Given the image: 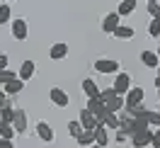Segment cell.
<instances>
[{
    "label": "cell",
    "instance_id": "3",
    "mask_svg": "<svg viewBox=\"0 0 160 148\" xmlns=\"http://www.w3.org/2000/svg\"><path fill=\"white\" fill-rule=\"evenodd\" d=\"M150 136H153L150 129H141V131H136V134H131V143H133L136 148L150 146Z\"/></svg>",
    "mask_w": 160,
    "mask_h": 148
},
{
    "label": "cell",
    "instance_id": "4",
    "mask_svg": "<svg viewBox=\"0 0 160 148\" xmlns=\"http://www.w3.org/2000/svg\"><path fill=\"white\" fill-rule=\"evenodd\" d=\"M143 97H146L143 88H129V92L124 95V100H126V107H136V105H141V102H143Z\"/></svg>",
    "mask_w": 160,
    "mask_h": 148
},
{
    "label": "cell",
    "instance_id": "27",
    "mask_svg": "<svg viewBox=\"0 0 160 148\" xmlns=\"http://www.w3.org/2000/svg\"><path fill=\"white\" fill-rule=\"evenodd\" d=\"M12 117H15V109L10 107V102L2 105V107H0V119H2V121H12Z\"/></svg>",
    "mask_w": 160,
    "mask_h": 148
},
{
    "label": "cell",
    "instance_id": "11",
    "mask_svg": "<svg viewBox=\"0 0 160 148\" xmlns=\"http://www.w3.org/2000/svg\"><path fill=\"white\" fill-rule=\"evenodd\" d=\"M92 131H95V143H97V146H107V143H109V136H107V126H104L102 121H97V126L92 129Z\"/></svg>",
    "mask_w": 160,
    "mask_h": 148
},
{
    "label": "cell",
    "instance_id": "30",
    "mask_svg": "<svg viewBox=\"0 0 160 148\" xmlns=\"http://www.w3.org/2000/svg\"><path fill=\"white\" fill-rule=\"evenodd\" d=\"M148 12H150V17H160V5H158V0H155V3H148Z\"/></svg>",
    "mask_w": 160,
    "mask_h": 148
},
{
    "label": "cell",
    "instance_id": "38",
    "mask_svg": "<svg viewBox=\"0 0 160 148\" xmlns=\"http://www.w3.org/2000/svg\"><path fill=\"white\" fill-rule=\"evenodd\" d=\"M158 97H160V90H158Z\"/></svg>",
    "mask_w": 160,
    "mask_h": 148
},
{
    "label": "cell",
    "instance_id": "8",
    "mask_svg": "<svg viewBox=\"0 0 160 148\" xmlns=\"http://www.w3.org/2000/svg\"><path fill=\"white\" fill-rule=\"evenodd\" d=\"M12 126H15V131H17V134H24V131H27V114H24V109H15Z\"/></svg>",
    "mask_w": 160,
    "mask_h": 148
},
{
    "label": "cell",
    "instance_id": "9",
    "mask_svg": "<svg viewBox=\"0 0 160 148\" xmlns=\"http://www.w3.org/2000/svg\"><path fill=\"white\" fill-rule=\"evenodd\" d=\"M12 37H15L17 41H24V39H27V22L22 20V17L12 22Z\"/></svg>",
    "mask_w": 160,
    "mask_h": 148
},
{
    "label": "cell",
    "instance_id": "10",
    "mask_svg": "<svg viewBox=\"0 0 160 148\" xmlns=\"http://www.w3.org/2000/svg\"><path fill=\"white\" fill-rule=\"evenodd\" d=\"M80 124H82V129H95L97 126V117L85 107V109H80Z\"/></svg>",
    "mask_w": 160,
    "mask_h": 148
},
{
    "label": "cell",
    "instance_id": "37",
    "mask_svg": "<svg viewBox=\"0 0 160 148\" xmlns=\"http://www.w3.org/2000/svg\"><path fill=\"white\" fill-rule=\"evenodd\" d=\"M148 3H155V0H148Z\"/></svg>",
    "mask_w": 160,
    "mask_h": 148
},
{
    "label": "cell",
    "instance_id": "2",
    "mask_svg": "<svg viewBox=\"0 0 160 148\" xmlns=\"http://www.w3.org/2000/svg\"><path fill=\"white\" fill-rule=\"evenodd\" d=\"M95 70H97V73H104V75L119 73V61H112V59H97V61H95Z\"/></svg>",
    "mask_w": 160,
    "mask_h": 148
},
{
    "label": "cell",
    "instance_id": "18",
    "mask_svg": "<svg viewBox=\"0 0 160 148\" xmlns=\"http://www.w3.org/2000/svg\"><path fill=\"white\" fill-rule=\"evenodd\" d=\"M158 54L155 51H141V61H143V66H148V68H158Z\"/></svg>",
    "mask_w": 160,
    "mask_h": 148
},
{
    "label": "cell",
    "instance_id": "25",
    "mask_svg": "<svg viewBox=\"0 0 160 148\" xmlns=\"http://www.w3.org/2000/svg\"><path fill=\"white\" fill-rule=\"evenodd\" d=\"M141 117L148 119V124H153V126H160V112H150V109H143V114Z\"/></svg>",
    "mask_w": 160,
    "mask_h": 148
},
{
    "label": "cell",
    "instance_id": "16",
    "mask_svg": "<svg viewBox=\"0 0 160 148\" xmlns=\"http://www.w3.org/2000/svg\"><path fill=\"white\" fill-rule=\"evenodd\" d=\"M34 70H37L34 61H22V66H20V73H17V75H20V78L24 80V83H27V80H29L32 75H34Z\"/></svg>",
    "mask_w": 160,
    "mask_h": 148
},
{
    "label": "cell",
    "instance_id": "15",
    "mask_svg": "<svg viewBox=\"0 0 160 148\" xmlns=\"http://www.w3.org/2000/svg\"><path fill=\"white\" fill-rule=\"evenodd\" d=\"M82 92H85L88 97H100V85L92 78H85L82 80Z\"/></svg>",
    "mask_w": 160,
    "mask_h": 148
},
{
    "label": "cell",
    "instance_id": "24",
    "mask_svg": "<svg viewBox=\"0 0 160 148\" xmlns=\"http://www.w3.org/2000/svg\"><path fill=\"white\" fill-rule=\"evenodd\" d=\"M10 20H12V10H10L8 3H2V5H0V24H8Z\"/></svg>",
    "mask_w": 160,
    "mask_h": 148
},
{
    "label": "cell",
    "instance_id": "22",
    "mask_svg": "<svg viewBox=\"0 0 160 148\" xmlns=\"http://www.w3.org/2000/svg\"><path fill=\"white\" fill-rule=\"evenodd\" d=\"M15 134H17V131H15V126H12V121H2V119H0V136L12 138Z\"/></svg>",
    "mask_w": 160,
    "mask_h": 148
},
{
    "label": "cell",
    "instance_id": "14",
    "mask_svg": "<svg viewBox=\"0 0 160 148\" xmlns=\"http://www.w3.org/2000/svg\"><path fill=\"white\" fill-rule=\"evenodd\" d=\"M49 56H51V61H61V59H66V56H68V46H66L63 41H58V44H53V46H51Z\"/></svg>",
    "mask_w": 160,
    "mask_h": 148
},
{
    "label": "cell",
    "instance_id": "5",
    "mask_svg": "<svg viewBox=\"0 0 160 148\" xmlns=\"http://www.w3.org/2000/svg\"><path fill=\"white\" fill-rule=\"evenodd\" d=\"M49 97H51V102H53V105H56V107H68V92H66V90H61V88H51V92H49Z\"/></svg>",
    "mask_w": 160,
    "mask_h": 148
},
{
    "label": "cell",
    "instance_id": "31",
    "mask_svg": "<svg viewBox=\"0 0 160 148\" xmlns=\"http://www.w3.org/2000/svg\"><path fill=\"white\" fill-rule=\"evenodd\" d=\"M150 146H155V148H160V126L153 131V136H150Z\"/></svg>",
    "mask_w": 160,
    "mask_h": 148
},
{
    "label": "cell",
    "instance_id": "32",
    "mask_svg": "<svg viewBox=\"0 0 160 148\" xmlns=\"http://www.w3.org/2000/svg\"><path fill=\"white\" fill-rule=\"evenodd\" d=\"M0 148H12V138H5V136H0Z\"/></svg>",
    "mask_w": 160,
    "mask_h": 148
},
{
    "label": "cell",
    "instance_id": "36",
    "mask_svg": "<svg viewBox=\"0 0 160 148\" xmlns=\"http://www.w3.org/2000/svg\"><path fill=\"white\" fill-rule=\"evenodd\" d=\"M158 56H160V46H158Z\"/></svg>",
    "mask_w": 160,
    "mask_h": 148
},
{
    "label": "cell",
    "instance_id": "34",
    "mask_svg": "<svg viewBox=\"0 0 160 148\" xmlns=\"http://www.w3.org/2000/svg\"><path fill=\"white\" fill-rule=\"evenodd\" d=\"M2 105H8V92H5V90H0V107H2Z\"/></svg>",
    "mask_w": 160,
    "mask_h": 148
},
{
    "label": "cell",
    "instance_id": "35",
    "mask_svg": "<svg viewBox=\"0 0 160 148\" xmlns=\"http://www.w3.org/2000/svg\"><path fill=\"white\" fill-rule=\"evenodd\" d=\"M155 88L160 90V66H158V78H155Z\"/></svg>",
    "mask_w": 160,
    "mask_h": 148
},
{
    "label": "cell",
    "instance_id": "20",
    "mask_svg": "<svg viewBox=\"0 0 160 148\" xmlns=\"http://www.w3.org/2000/svg\"><path fill=\"white\" fill-rule=\"evenodd\" d=\"M133 10H136V0H121V3H119V15H121V17L131 15Z\"/></svg>",
    "mask_w": 160,
    "mask_h": 148
},
{
    "label": "cell",
    "instance_id": "13",
    "mask_svg": "<svg viewBox=\"0 0 160 148\" xmlns=\"http://www.w3.org/2000/svg\"><path fill=\"white\" fill-rule=\"evenodd\" d=\"M37 134H39V138L44 143H51V141H53V129H51L46 121H39V124H37Z\"/></svg>",
    "mask_w": 160,
    "mask_h": 148
},
{
    "label": "cell",
    "instance_id": "28",
    "mask_svg": "<svg viewBox=\"0 0 160 148\" xmlns=\"http://www.w3.org/2000/svg\"><path fill=\"white\" fill-rule=\"evenodd\" d=\"M148 34L153 39H158L160 37V17H153V22L148 24Z\"/></svg>",
    "mask_w": 160,
    "mask_h": 148
},
{
    "label": "cell",
    "instance_id": "12",
    "mask_svg": "<svg viewBox=\"0 0 160 148\" xmlns=\"http://www.w3.org/2000/svg\"><path fill=\"white\" fill-rule=\"evenodd\" d=\"M104 105H107V109H109V112H121V109L126 107V100H124V95H119V92H117V95H114V97H109Z\"/></svg>",
    "mask_w": 160,
    "mask_h": 148
},
{
    "label": "cell",
    "instance_id": "1",
    "mask_svg": "<svg viewBox=\"0 0 160 148\" xmlns=\"http://www.w3.org/2000/svg\"><path fill=\"white\" fill-rule=\"evenodd\" d=\"M88 109L97 117V121L104 124V117H107V112H109V109H107V105H104L100 97H88Z\"/></svg>",
    "mask_w": 160,
    "mask_h": 148
},
{
    "label": "cell",
    "instance_id": "33",
    "mask_svg": "<svg viewBox=\"0 0 160 148\" xmlns=\"http://www.w3.org/2000/svg\"><path fill=\"white\" fill-rule=\"evenodd\" d=\"M8 61H10V59H8V54H0V70L8 68Z\"/></svg>",
    "mask_w": 160,
    "mask_h": 148
},
{
    "label": "cell",
    "instance_id": "39",
    "mask_svg": "<svg viewBox=\"0 0 160 148\" xmlns=\"http://www.w3.org/2000/svg\"><path fill=\"white\" fill-rule=\"evenodd\" d=\"M10 3H12V0H10Z\"/></svg>",
    "mask_w": 160,
    "mask_h": 148
},
{
    "label": "cell",
    "instance_id": "21",
    "mask_svg": "<svg viewBox=\"0 0 160 148\" xmlns=\"http://www.w3.org/2000/svg\"><path fill=\"white\" fill-rule=\"evenodd\" d=\"M114 37H117V39H131V37H133V27H126V24H119V27L114 29Z\"/></svg>",
    "mask_w": 160,
    "mask_h": 148
},
{
    "label": "cell",
    "instance_id": "7",
    "mask_svg": "<svg viewBox=\"0 0 160 148\" xmlns=\"http://www.w3.org/2000/svg\"><path fill=\"white\" fill-rule=\"evenodd\" d=\"M119 12H109L107 17H104V22H102V32H107V34H114V29L119 27Z\"/></svg>",
    "mask_w": 160,
    "mask_h": 148
},
{
    "label": "cell",
    "instance_id": "6",
    "mask_svg": "<svg viewBox=\"0 0 160 148\" xmlns=\"http://www.w3.org/2000/svg\"><path fill=\"white\" fill-rule=\"evenodd\" d=\"M112 88L117 90L119 95H126L129 92V88H131V78H129V73H119L117 78H114V85Z\"/></svg>",
    "mask_w": 160,
    "mask_h": 148
},
{
    "label": "cell",
    "instance_id": "19",
    "mask_svg": "<svg viewBox=\"0 0 160 148\" xmlns=\"http://www.w3.org/2000/svg\"><path fill=\"white\" fill-rule=\"evenodd\" d=\"M75 141H78V146H92V143H95V131H92V129H82Z\"/></svg>",
    "mask_w": 160,
    "mask_h": 148
},
{
    "label": "cell",
    "instance_id": "23",
    "mask_svg": "<svg viewBox=\"0 0 160 148\" xmlns=\"http://www.w3.org/2000/svg\"><path fill=\"white\" fill-rule=\"evenodd\" d=\"M104 126H107V129H119V112H107Z\"/></svg>",
    "mask_w": 160,
    "mask_h": 148
},
{
    "label": "cell",
    "instance_id": "17",
    "mask_svg": "<svg viewBox=\"0 0 160 148\" xmlns=\"http://www.w3.org/2000/svg\"><path fill=\"white\" fill-rule=\"evenodd\" d=\"M2 90H5L8 95H17V92L24 90V80H22V78H15V80H10V83H5Z\"/></svg>",
    "mask_w": 160,
    "mask_h": 148
},
{
    "label": "cell",
    "instance_id": "26",
    "mask_svg": "<svg viewBox=\"0 0 160 148\" xmlns=\"http://www.w3.org/2000/svg\"><path fill=\"white\" fill-rule=\"evenodd\" d=\"M80 131H82V124H80V119H73V121H68V134L73 138L80 136Z\"/></svg>",
    "mask_w": 160,
    "mask_h": 148
},
{
    "label": "cell",
    "instance_id": "29",
    "mask_svg": "<svg viewBox=\"0 0 160 148\" xmlns=\"http://www.w3.org/2000/svg\"><path fill=\"white\" fill-rule=\"evenodd\" d=\"M15 78H20V75L12 73V70H8V68L0 70V85H5V83H10V80H15Z\"/></svg>",
    "mask_w": 160,
    "mask_h": 148
}]
</instances>
